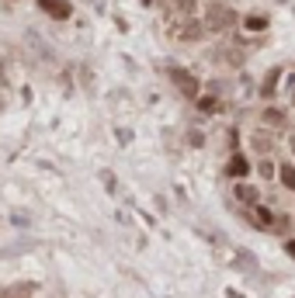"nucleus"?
Segmentation results:
<instances>
[{
    "mask_svg": "<svg viewBox=\"0 0 295 298\" xmlns=\"http://www.w3.org/2000/svg\"><path fill=\"white\" fill-rule=\"evenodd\" d=\"M233 21H236V14H233L226 3H209V7H205V28H209V31H226Z\"/></svg>",
    "mask_w": 295,
    "mask_h": 298,
    "instance_id": "f257e3e1",
    "label": "nucleus"
},
{
    "mask_svg": "<svg viewBox=\"0 0 295 298\" xmlns=\"http://www.w3.org/2000/svg\"><path fill=\"white\" fill-rule=\"evenodd\" d=\"M170 80L177 83V90H181V94H188V97H198V80L188 73V70H177V66H174V70H170Z\"/></svg>",
    "mask_w": 295,
    "mask_h": 298,
    "instance_id": "f03ea898",
    "label": "nucleus"
},
{
    "mask_svg": "<svg viewBox=\"0 0 295 298\" xmlns=\"http://www.w3.org/2000/svg\"><path fill=\"white\" fill-rule=\"evenodd\" d=\"M38 7L45 10V14H52V17H70L73 14V7H70V0H38Z\"/></svg>",
    "mask_w": 295,
    "mask_h": 298,
    "instance_id": "7ed1b4c3",
    "label": "nucleus"
},
{
    "mask_svg": "<svg viewBox=\"0 0 295 298\" xmlns=\"http://www.w3.org/2000/svg\"><path fill=\"white\" fill-rule=\"evenodd\" d=\"M233 194H236L243 205H250V208H257V205H261V191H257L254 184H236V191H233Z\"/></svg>",
    "mask_w": 295,
    "mask_h": 298,
    "instance_id": "20e7f679",
    "label": "nucleus"
},
{
    "mask_svg": "<svg viewBox=\"0 0 295 298\" xmlns=\"http://www.w3.org/2000/svg\"><path fill=\"white\" fill-rule=\"evenodd\" d=\"M226 173H229V177H247V173H250V163H247V156H240V152H236V156L229 159Z\"/></svg>",
    "mask_w": 295,
    "mask_h": 298,
    "instance_id": "39448f33",
    "label": "nucleus"
},
{
    "mask_svg": "<svg viewBox=\"0 0 295 298\" xmlns=\"http://www.w3.org/2000/svg\"><path fill=\"white\" fill-rule=\"evenodd\" d=\"M202 35H205V21H188L184 31H181L184 42H195V38H202Z\"/></svg>",
    "mask_w": 295,
    "mask_h": 298,
    "instance_id": "423d86ee",
    "label": "nucleus"
},
{
    "mask_svg": "<svg viewBox=\"0 0 295 298\" xmlns=\"http://www.w3.org/2000/svg\"><path fill=\"white\" fill-rule=\"evenodd\" d=\"M278 180H282V187L295 191V163H282L278 166Z\"/></svg>",
    "mask_w": 295,
    "mask_h": 298,
    "instance_id": "0eeeda50",
    "label": "nucleus"
},
{
    "mask_svg": "<svg viewBox=\"0 0 295 298\" xmlns=\"http://www.w3.org/2000/svg\"><path fill=\"white\" fill-rule=\"evenodd\" d=\"M264 125H268V129L285 125V111H282V108H264Z\"/></svg>",
    "mask_w": 295,
    "mask_h": 298,
    "instance_id": "6e6552de",
    "label": "nucleus"
},
{
    "mask_svg": "<svg viewBox=\"0 0 295 298\" xmlns=\"http://www.w3.org/2000/svg\"><path fill=\"white\" fill-rule=\"evenodd\" d=\"M257 173H261L264 180H278V163H271V159L264 156V159L257 163Z\"/></svg>",
    "mask_w": 295,
    "mask_h": 298,
    "instance_id": "1a4fd4ad",
    "label": "nucleus"
},
{
    "mask_svg": "<svg viewBox=\"0 0 295 298\" xmlns=\"http://www.w3.org/2000/svg\"><path fill=\"white\" fill-rule=\"evenodd\" d=\"M254 149H257L261 159H264V156L271 152V136H268V132H257V136H254Z\"/></svg>",
    "mask_w": 295,
    "mask_h": 298,
    "instance_id": "9d476101",
    "label": "nucleus"
},
{
    "mask_svg": "<svg viewBox=\"0 0 295 298\" xmlns=\"http://www.w3.org/2000/svg\"><path fill=\"white\" fill-rule=\"evenodd\" d=\"M243 24H247V31H264V28H268V17H261V14L254 17V14H250Z\"/></svg>",
    "mask_w": 295,
    "mask_h": 298,
    "instance_id": "9b49d317",
    "label": "nucleus"
},
{
    "mask_svg": "<svg viewBox=\"0 0 295 298\" xmlns=\"http://www.w3.org/2000/svg\"><path fill=\"white\" fill-rule=\"evenodd\" d=\"M278 76H282V70H271V73H268V80H264V97H271V94H275V83H278Z\"/></svg>",
    "mask_w": 295,
    "mask_h": 298,
    "instance_id": "f8f14e48",
    "label": "nucleus"
},
{
    "mask_svg": "<svg viewBox=\"0 0 295 298\" xmlns=\"http://www.w3.org/2000/svg\"><path fill=\"white\" fill-rule=\"evenodd\" d=\"M177 10L188 17V14H195V0H177Z\"/></svg>",
    "mask_w": 295,
    "mask_h": 298,
    "instance_id": "ddd939ff",
    "label": "nucleus"
},
{
    "mask_svg": "<svg viewBox=\"0 0 295 298\" xmlns=\"http://www.w3.org/2000/svg\"><path fill=\"white\" fill-rule=\"evenodd\" d=\"M198 108L202 111H216V97H198Z\"/></svg>",
    "mask_w": 295,
    "mask_h": 298,
    "instance_id": "4468645a",
    "label": "nucleus"
},
{
    "mask_svg": "<svg viewBox=\"0 0 295 298\" xmlns=\"http://www.w3.org/2000/svg\"><path fill=\"white\" fill-rule=\"evenodd\" d=\"M285 253H289V257L295 260V239H289V243H285Z\"/></svg>",
    "mask_w": 295,
    "mask_h": 298,
    "instance_id": "2eb2a0df",
    "label": "nucleus"
},
{
    "mask_svg": "<svg viewBox=\"0 0 295 298\" xmlns=\"http://www.w3.org/2000/svg\"><path fill=\"white\" fill-rule=\"evenodd\" d=\"M289 149H292V152H295V132H292V136H289Z\"/></svg>",
    "mask_w": 295,
    "mask_h": 298,
    "instance_id": "dca6fc26",
    "label": "nucleus"
}]
</instances>
